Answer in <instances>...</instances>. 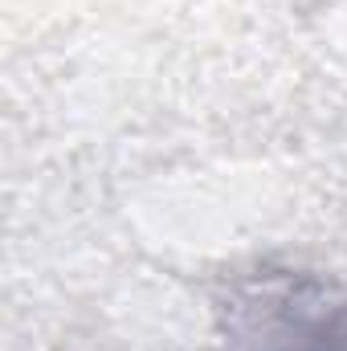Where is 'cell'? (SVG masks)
Segmentation results:
<instances>
[{
    "instance_id": "cell-1",
    "label": "cell",
    "mask_w": 347,
    "mask_h": 351,
    "mask_svg": "<svg viewBox=\"0 0 347 351\" xmlns=\"http://www.w3.org/2000/svg\"><path fill=\"white\" fill-rule=\"evenodd\" d=\"M221 351H347V294L319 282H270L229 311Z\"/></svg>"
}]
</instances>
